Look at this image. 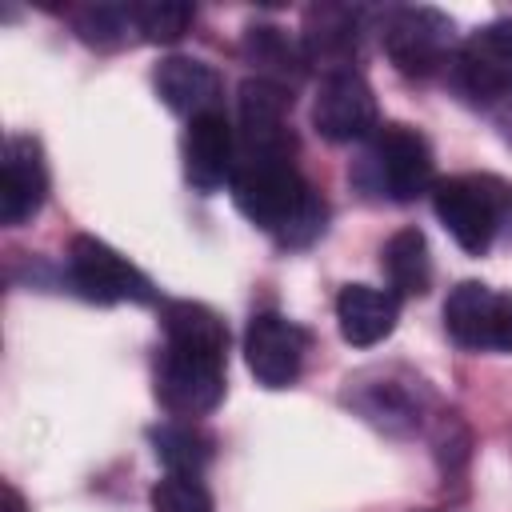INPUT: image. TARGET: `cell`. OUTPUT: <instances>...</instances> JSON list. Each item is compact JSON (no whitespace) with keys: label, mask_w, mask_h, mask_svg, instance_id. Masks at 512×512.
<instances>
[{"label":"cell","mask_w":512,"mask_h":512,"mask_svg":"<svg viewBox=\"0 0 512 512\" xmlns=\"http://www.w3.org/2000/svg\"><path fill=\"white\" fill-rule=\"evenodd\" d=\"M228 188L236 208L284 248H308L328 224L324 196L300 176L292 156H240Z\"/></svg>","instance_id":"6da1fadb"},{"label":"cell","mask_w":512,"mask_h":512,"mask_svg":"<svg viewBox=\"0 0 512 512\" xmlns=\"http://www.w3.org/2000/svg\"><path fill=\"white\" fill-rule=\"evenodd\" d=\"M432 208L468 256H484L512 216V184L488 172L448 176L432 184Z\"/></svg>","instance_id":"7a4b0ae2"},{"label":"cell","mask_w":512,"mask_h":512,"mask_svg":"<svg viewBox=\"0 0 512 512\" xmlns=\"http://www.w3.org/2000/svg\"><path fill=\"white\" fill-rule=\"evenodd\" d=\"M380 44H384V52L400 76L428 80L436 72H448L452 56H456V28L444 12L424 8V4H408V8L384 12Z\"/></svg>","instance_id":"3957f363"},{"label":"cell","mask_w":512,"mask_h":512,"mask_svg":"<svg viewBox=\"0 0 512 512\" xmlns=\"http://www.w3.org/2000/svg\"><path fill=\"white\" fill-rule=\"evenodd\" d=\"M364 172L372 176V188L396 204H412L416 196L432 192L436 184V160L432 144L412 128V124H380L372 132Z\"/></svg>","instance_id":"277c9868"},{"label":"cell","mask_w":512,"mask_h":512,"mask_svg":"<svg viewBox=\"0 0 512 512\" xmlns=\"http://www.w3.org/2000/svg\"><path fill=\"white\" fill-rule=\"evenodd\" d=\"M444 76L468 104L512 100V20H488L464 44H456Z\"/></svg>","instance_id":"5b68a950"},{"label":"cell","mask_w":512,"mask_h":512,"mask_svg":"<svg viewBox=\"0 0 512 512\" xmlns=\"http://www.w3.org/2000/svg\"><path fill=\"white\" fill-rule=\"evenodd\" d=\"M68 284L92 304H152V280L128 264L112 244L96 236H76L68 244Z\"/></svg>","instance_id":"8992f818"},{"label":"cell","mask_w":512,"mask_h":512,"mask_svg":"<svg viewBox=\"0 0 512 512\" xmlns=\"http://www.w3.org/2000/svg\"><path fill=\"white\" fill-rule=\"evenodd\" d=\"M156 400L164 412L192 420L208 416L224 400V360L164 344L156 356Z\"/></svg>","instance_id":"52a82bcc"},{"label":"cell","mask_w":512,"mask_h":512,"mask_svg":"<svg viewBox=\"0 0 512 512\" xmlns=\"http://www.w3.org/2000/svg\"><path fill=\"white\" fill-rule=\"evenodd\" d=\"M288 112H292V88L264 80V76H248L236 96L240 156H296V136L288 128Z\"/></svg>","instance_id":"ba28073f"},{"label":"cell","mask_w":512,"mask_h":512,"mask_svg":"<svg viewBox=\"0 0 512 512\" xmlns=\"http://www.w3.org/2000/svg\"><path fill=\"white\" fill-rule=\"evenodd\" d=\"M312 128L324 140H332V144L368 140L380 128L372 84L356 68L352 72H328V76H320V88L312 96Z\"/></svg>","instance_id":"9c48e42d"},{"label":"cell","mask_w":512,"mask_h":512,"mask_svg":"<svg viewBox=\"0 0 512 512\" xmlns=\"http://www.w3.org/2000/svg\"><path fill=\"white\" fill-rule=\"evenodd\" d=\"M308 344H312V336L296 320H288L280 312H256L244 328L248 372L264 388H288V384H296V376L304 368Z\"/></svg>","instance_id":"30bf717a"},{"label":"cell","mask_w":512,"mask_h":512,"mask_svg":"<svg viewBox=\"0 0 512 512\" xmlns=\"http://www.w3.org/2000/svg\"><path fill=\"white\" fill-rule=\"evenodd\" d=\"M184 176L196 192L212 196L224 184H232L236 164H240V144H236V128L228 124V116L216 112H200L188 120L184 128Z\"/></svg>","instance_id":"8fae6325"},{"label":"cell","mask_w":512,"mask_h":512,"mask_svg":"<svg viewBox=\"0 0 512 512\" xmlns=\"http://www.w3.org/2000/svg\"><path fill=\"white\" fill-rule=\"evenodd\" d=\"M364 40V12L352 4H312L304 12L300 48L308 56V68L328 72H352Z\"/></svg>","instance_id":"7c38bea8"},{"label":"cell","mask_w":512,"mask_h":512,"mask_svg":"<svg viewBox=\"0 0 512 512\" xmlns=\"http://www.w3.org/2000/svg\"><path fill=\"white\" fill-rule=\"evenodd\" d=\"M48 200V168L44 152L32 136H8L0 160V220L8 228L28 224Z\"/></svg>","instance_id":"4fadbf2b"},{"label":"cell","mask_w":512,"mask_h":512,"mask_svg":"<svg viewBox=\"0 0 512 512\" xmlns=\"http://www.w3.org/2000/svg\"><path fill=\"white\" fill-rule=\"evenodd\" d=\"M420 380H392L384 372H364L348 380V404L388 432H408L420 420Z\"/></svg>","instance_id":"5bb4252c"},{"label":"cell","mask_w":512,"mask_h":512,"mask_svg":"<svg viewBox=\"0 0 512 512\" xmlns=\"http://www.w3.org/2000/svg\"><path fill=\"white\" fill-rule=\"evenodd\" d=\"M152 88L156 96L180 112V116H200V112H216L220 108V72L196 56H164L156 68H152Z\"/></svg>","instance_id":"9a60e30c"},{"label":"cell","mask_w":512,"mask_h":512,"mask_svg":"<svg viewBox=\"0 0 512 512\" xmlns=\"http://www.w3.org/2000/svg\"><path fill=\"white\" fill-rule=\"evenodd\" d=\"M336 320H340V336L352 348H372L384 336H392V328L400 320V300L388 288L344 284L336 296Z\"/></svg>","instance_id":"2e32d148"},{"label":"cell","mask_w":512,"mask_h":512,"mask_svg":"<svg viewBox=\"0 0 512 512\" xmlns=\"http://www.w3.org/2000/svg\"><path fill=\"white\" fill-rule=\"evenodd\" d=\"M160 332H164V344L228 360V324L208 304H196V300L160 304Z\"/></svg>","instance_id":"e0dca14e"},{"label":"cell","mask_w":512,"mask_h":512,"mask_svg":"<svg viewBox=\"0 0 512 512\" xmlns=\"http://www.w3.org/2000/svg\"><path fill=\"white\" fill-rule=\"evenodd\" d=\"M240 56L256 68V76L276 80L284 88H292L308 72V56H304L300 40H292L276 24H248L244 40H240Z\"/></svg>","instance_id":"ac0fdd59"},{"label":"cell","mask_w":512,"mask_h":512,"mask_svg":"<svg viewBox=\"0 0 512 512\" xmlns=\"http://www.w3.org/2000/svg\"><path fill=\"white\" fill-rule=\"evenodd\" d=\"M380 268L388 280V292L400 296H424L432 288V256L420 228H400L380 248Z\"/></svg>","instance_id":"d6986e66"},{"label":"cell","mask_w":512,"mask_h":512,"mask_svg":"<svg viewBox=\"0 0 512 512\" xmlns=\"http://www.w3.org/2000/svg\"><path fill=\"white\" fill-rule=\"evenodd\" d=\"M492 308H496V292L488 284L460 280L444 300L448 336L468 352H484L488 348V328H492Z\"/></svg>","instance_id":"ffe728a7"},{"label":"cell","mask_w":512,"mask_h":512,"mask_svg":"<svg viewBox=\"0 0 512 512\" xmlns=\"http://www.w3.org/2000/svg\"><path fill=\"white\" fill-rule=\"evenodd\" d=\"M152 440V452L156 460L168 468V472H184V476H200L216 452V440L208 432H200L196 424L188 420H176V424H160L148 432Z\"/></svg>","instance_id":"44dd1931"},{"label":"cell","mask_w":512,"mask_h":512,"mask_svg":"<svg viewBox=\"0 0 512 512\" xmlns=\"http://www.w3.org/2000/svg\"><path fill=\"white\" fill-rule=\"evenodd\" d=\"M76 36L92 48H116L128 40V32H136L132 20V4H88L72 16Z\"/></svg>","instance_id":"7402d4cb"},{"label":"cell","mask_w":512,"mask_h":512,"mask_svg":"<svg viewBox=\"0 0 512 512\" xmlns=\"http://www.w3.org/2000/svg\"><path fill=\"white\" fill-rule=\"evenodd\" d=\"M196 8L184 4V0H144V4H132V20H136V32L152 44H172L188 32Z\"/></svg>","instance_id":"603a6c76"},{"label":"cell","mask_w":512,"mask_h":512,"mask_svg":"<svg viewBox=\"0 0 512 512\" xmlns=\"http://www.w3.org/2000/svg\"><path fill=\"white\" fill-rule=\"evenodd\" d=\"M148 504H152V512H216L204 480L184 476V472H168L164 480H156Z\"/></svg>","instance_id":"cb8c5ba5"},{"label":"cell","mask_w":512,"mask_h":512,"mask_svg":"<svg viewBox=\"0 0 512 512\" xmlns=\"http://www.w3.org/2000/svg\"><path fill=\"white\" fill-rule=\"evenodd\" d=\"M488 348H496V352H512V296H508V292H496L492 328H488Z\"/></svg>","instance_id":"d4e9b609"},{"label":"cell","mask_w":512,"mask_h":512,"mask_svg":"<svg viewBox=\"0 0 512 512\" xmlns=\"http://www.w3.org/2000/svg\"><path fill=\"white\" fill-rule=\"evenodd\" d=\"M4 500H8V508H4V512H24V500H20V492H16L12 484H4Z\"/></svg>","instance_id":"484cf974"},{"label":"cell","mask_w":512,"mask_h":512,"mask_svg":"<svg viewBox=\"0 0 512 512\" xmlns=\"http://www.w3.org/2000/svg\"><path fill=\"white\" fill-rule=\"evenodd\" d=\"M496 120H500V128H504V140L512 144V100H504V112H500Z\"/></svg>","instance_id":"4316f807"},{"label":"cell","mask_w":512,"mask_h":512,"mask_svg":"<svg viewBox=\"0 0 512 512\" xmlns=\"http://www.w3.org/2000/svg\"><path fill=\"white\" fill-rule=\"evenodd\" d=\"M412 512H436V508H412Z\"/></svg>","instance_id":"83f0119b"}]
</instances>
